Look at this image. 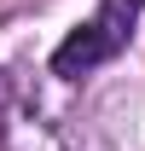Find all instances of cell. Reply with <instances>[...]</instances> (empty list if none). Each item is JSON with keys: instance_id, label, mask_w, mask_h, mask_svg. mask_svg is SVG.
Segmentation results:
<instances>
[{"instance_id": "1", "label": "cell", "mask_w": 145, "mask_h": 151, "mask_svg": "<svg viewBox=\"0 0 145 151\" xmlns=\"http://www.w3.org/2000/svg\"><path fill=\"white\" fill-rule=\"evenodd\" d=\"M128 41V12H99L93 23H81V29H70L64 35V47L52 52V76H64V81H75V76H87L93 64H105V58H116V47Z\"/></svg>"}, {"instance_id": "2", "label": "cell", "mask_w": 145, "mask_h": 151, "mask_svg": "<svg viewBox=\"0 0 145 151\" xmlns=\"http://www.w3.org/2000/svg\"><path fill=\"white\" fill-rule=\"evenodd\" d=\"M128 6H145V0H128Z\"/></svg>"}]
</instances>
